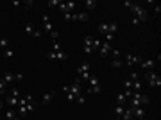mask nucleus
I'll use <instances>...</instances> for the list:
<instances>
[{"label":"nucleus","mask_w":161,"mask_h":120,"mask_svg":"<svg viewBox=\"0 0 161 120\" xmlns=\"http://www.w3.org/2000/svg\"><path fill=\"white\" fill-rule=\"evenodd\" d=\"M124 5H125L129 11H133L134 18H138L142 23L149 20V13L145 11V7H142V5H138V4H134V2H129V0H125V2H124Z\"/></svg>","instance_id":"obj_2"},{"label":"nucleus","mask_w":161,"mask_h":120,"mask_svg":"<svg viewBox=\"0 0 161 120\" xmlns=\"http://www.w3.org/2000/svg\"><path fill=\"white\" fill-rule=\"evenodd\" d=\"M138 65H140V68L145 72V70H152V68L156 66V61H154V59H142Z\"/></svg>","instance_id":"obj_8"},{"label":"nucleus","mask_w":161,"mask_h":120,"mask_svg":"<svg viewBox=\"0 0 161 120\" xmlns=\"http://www.w3.org/2000/svg\"><path fill=\"white\" fill-rule=\"evenodd\" d=\"M149 102H151V99H149L147 95H142L140 92H133V95L129 97L131 108H140V106H145V104H149Z\"/></svg>","instance_id":"obj_3"},{"label":"nucleus","mask_w":161,"mask_h":120,"mask_svg":"<svg viewBox=\"0 0 161 120\" xmlns=\"http://www.w3.org/2000/svg\"><path fill=\"white\" fill-rule=\"evenodd\" d=\"M118 31V25H116V22H111V23H108V34H115Z\"/></svg>","instance_id":"obj_18"},{"label":"nucleus","mask_w":161,"mask_h":120,"mask_svg":"<svg viewBox=\"0 0 161 120\" xmlns=\"http://www.w3.org/2000/svg\"><path fill=\"white\" fill-rule=\"evenodd\" d=\"M50 40H52V43H54V41H59V32H57V31H52V32H50Z\"/></svg>","instance_id":"obj_33"},{"label":"nucleus","mask_w":161,"mask_h":120,"mask_svg":"<svg viewBox=\"0 0 161 120\" xmlns=\"http://www.w3.org/2000/svg\"><path fill=\"white\" fill-rule=\"evenodd\" d=\"M14 119V110L13 108H7L5 110V120H13Z\"/></svg>","instance_id":"obj_24"},{"label":"nucleus","mask_w":161,"mask_h":120,"mask_svg":"<svg viewBox=\"0 0 161 120\" xmlns=\"http://www.w3.org/2000/svg\"><path fill=\"white\" fill-rule=\"evenodd\" d=\"M124 86H125V90H133V81H131V79H127V81L124 83Z\"/></svg>","instance_id":"obj_37"},{"label":"nucleus","mask_w":161,"mask_h":120,"mask_svg":"<svg viewBox=\"0 0 161 120\" xmlns=\"http://www.w3.org/2000/svg\"><path fill=\"white\" fill-rule=\"evenodd\" d=\"M140 23H142V22H140L138 18H134V16H133V25H140Z\"/></svg>","instance_id":"obj_45"},{"label":"nucleus","mask_w":161,"mask_h":120,"mask_svg":"<svg viewBox=\"0 0 161 120\" xmlns=\"http://www.w3.org/2000/svg\"><path fill=\"white\" fill-rule=\"evenodd\" d=\"M59 50H63L61 43H59V41H54V43H52V52H59Z\"/></svg>","instance_id":"obj_27"},{"label":"nucleus","mask_w":161,"mask_h":120,"mask_svg":"<svg viewBox=\"0 0 161 120\" xmlns=\"http://www.w3.org/2000/svg\"><path fill=\"white\" fill-rule=\"evenodd\" d=\"M14 79H16V81H22V79H23V74H14Z\"/></svg>","instance_id":"obj_43"},{"label":"nucleus","mask_w":161,"mask_h":120,"mask_svg":"<svg viewBox=\"0 0 161 120\" xmlns=\"http://www.w3.org/2000/svg\"><path fill=\"white\" fill-rule=\"evenodd\" d=\"M109 54H111V56H113V59H120V56H122V54H120V50H118V48H111V52H109Z\"/></svg>","instance_id":"obj_28"},{"label":"nucleus","mask_w":161,"mask_h":120,"mask_svg":"<svg viewBox=\"0 0 161 120\" xmlns=\"http://www.w3.org/2000/svg\"><path fill=\"white\" fill-rule=\"evenodd\" d=\"M13 120H20V117H14V119H13Z\"/></svg>","instance_id":"obj_48"},{"label":"nucleus","mask_w":161,"mask_h":120,"mask_svg":"<svg viewBox=\"0 0 161 120\" xmlns=\"http://www.w3.org/2000/svg\"><path fill=\"white\" fill-rule=\"evenodd\" d=\"M2 79H4V81L9 84V83H13V81H14V74H11V72H5V74L2 75Z\"/></svg>","instance_id":"obj_20"},{"label":"nucleus","mask_w":161,"mask_h":120,"mask_svg":"<svg viewBox=\"0 0 161 120\" xmlns=\"http://www.w3.org/2000/svg\"><path fill=\"white\" fill-rule=\"evenodd\" d=\"M23 5H25L27 9H30V7L34 5V0H25V2H23Z\"/></svg>","instance_id":"obj_39"},{"label":"nucleus","mask_w":161,"mask_h":120,"mask_svg":"<svg viewBox=\"0 0 161 120\" xmlns=\"http://www.w3.org/2000/svg\"><path fill=\"white\" fill-rule=\"evenodd\" d=\"M0 48H9V38H0Z\"/></svg>","instance_id":"obj_25"},{"label":"nucleus","mask_w":161,"mask_h":120,"mask_svg":"<svg viewBox=\"0 0 161 120\" xmlns=\"http://www.w3.org/2000/svg\"><path fill=\"white\" fill-rule=\"evenodd\" d=\"M13 56H14V52H13L11 48H5V50H4V57H5V59H11Z\"/></svg>","instance_id":"obj_34"},{"label":"nucleus","mask_w":161,"mask_h":120,"mask_svg":"<svg viewBox=\"0 0 161 120\" xmlns=\"http://www.w3.org/2000/svg\"><path fill=\"white\" fill-rule=\"evenodd\" d=\"M154 9H156V13H161V5H160V4H156V7H154Z\"/></svg>","instance_id":"obj_46"},{"label":"nucleus","mask_w":161,"mask_h":120,"mask_svg":"<svg viewBox=\"0 0 161 120\" xmlns=\"http://www.w3.org/2000/svg\"><path fill=\"white\" fill-rule=\"evenodd\" d=\"M47 7H59V0H48Z\"/></svg>","instance_id":"obj_35"},{"label":"nucleus","mask_w":161,"mask_h":120,"mask_svg":"<svg viewBox=\"0 0 161 120\" xmlns=\"http://www.w3.org/2000/svg\"><path fill=\"white\" fill-rule=\"evenodd\" d=\"M143 77H145V81H147V84L151 88H160L161 86V77L154 70H145L143 72Z\"/></svg>","instance_id":"obj_4"},{"label":"nucleus","mask_w":161,"mask_h":120,"mask_svg":"<svg viewBox=\"0 0 161 120\" xmlns=\"http://www.w3.org/2000/svg\"><path fill=\"white\" fill-rule=\"evenodd\" d=\"M34 31H36V29H34L30 23H27V25H25V32H27L29 36H32V34H34Z\"/></svg>","instance_id":"obj_32"},{"label":"nucleus","mask_w":161,"mask_h":120,"mask_svg":"<svg viewBox=\"0 0 161 120\" xmlns=\"http://www.w3.org/2000/svg\"><path fill=\"white\" fill-rule=\"evenodd\" d=\"M75 101H77V102H79V104H84V97H82V95H79V97H77V99H75Z\"/></svg>","instance_id":"obj_44"},{"label":"nucleus","mask_w":161,"mask_h":120,"mask_svg":"<svg viewBox=\"0 0 161 120\" xmlns=\"http://www.w3.org/2000/svg\"><path fill=\"white\" fill-rule=\"evenodd\" d=\"M140 61H142V57H140V56L127 54V56H125V63H124V65H127V66H133V65H136V63H140Z\"/></svg>","instance_id":"obj_9"},{"label":"nucleus","mask_w":161,"mask_h":120,"mask_svg":"<svg viewBox=\"0 0 161 120\" xmlns=\"http://www.w3.org/2000/svg\"><path fill=\"white\" fill-rule=\"evenodd\" d=\"M63 92L66 93V99H68L70 102H73L79 95H82V81H81L79 77H75V81H73L72 84H65V86H63Z\"/></svg>","instance_id":"obj_1"},{"label":"nucleus","mask_w":161,"mask_h":120,"mask_svg":"<svg viewBox=\"0 0 161 120\" xmlns=\"http://www.w3.org/2000/svg\"><path fill=\"white\" fill-rule=\"evenodd\" d=\"M4 93H7V83L0 77V95H4Z\"/></svg>","instance_id":"obj_23"},{"label":"nucleus","mask_w":161,"mask_h":120,"mask_svg":"<svg viewBox=\"0 0 161 120\" xmlns=\"http://www.w3.org/2000/svg\"><path fill=\"white\" fill-rule=\"evenodd\" d=\"M41 34H43L41 31H34V34H32V38H41Z\"/></svg>","instance_id":"obj_42"},{"label":"nucleus","mask_w":161,"mask_h":120,"mask_svg":"<svg viewBox=\"0 0 161 120\" xmlns=\"http://www.w3.org/2000/svg\"><path fill=\"white\" fill-rule=\"evenodd\" d=\"M100 92H102V86H100V84H97V86H88V93L97 95V93H100Z\"/></svg>","instance_id":"obj_19"},{"label":"nucleus","mask_w":161,"mask_h":120,"mask_svg":"<svg viewBox=\"0 0 161 120\" xmlns=\"http://www.w3.org/2000/svg\"><path fill=\"white\" fill-rule=\"evenodd\" d=\"M99 32L100 34H108V23H100L99 25Z\"/></svg>","instance_id":"obj_31"},{"label":"nucleus","mask_w":161,"mask_h":120,"mask_svg":"<svg viewBox=\"0 0 161 120\" xmlns=\"http://www.w3.org/2000/svg\"><path fill=\"white\" fill-rule=\"evenodd\" d=\"M63 18H65L66 22H70V18H72V13H63Z\"/></svg>","instance_id":"obj_41"},{"label":"nucleus","mask_w":161,"mask_h":120,"mask_svg":"<svg viewBox=\"0 0 161 120\" xmlns=\"http://www.w3.org/2000/svg\"><path fill=\"white\" fill-rule=\"evenodd\" d=\"M129 79H131V81H138V79H140V75H138L136 72H131V77H129Z\"/></svg>","instance_id":"obj_40"},{"label":"nucleus","mask_w":161,"mask_h":120,"mask_svg":"<svg viewBox=\"0 0 161 120\" xmlns=\"http://www.w3.org/2000/svg\"><path fill=\"white\" fill-rule=\"evenodd\" d=\"M56 59H57V61H66V59H68V52H66V50L56 52Z\"/></svg>","instance_id":"obj_15"},{"label":"nucleus","mask_w":161,"mask_h":120,"mask_svg":"<svg viewBox=\"0 0 161 120\" xmlns=\"http://www.w3.org/2000/svg\"><path fill=\"white\" fill-rule=\"evenodd\" d=\"M97 7V0H86V9H95Z\"/></svg>","instance_id":"obj_26"},{"label":"nucleus","mask_w":161,"mask_h":120,"mask_svg":"<svg viewBox=\"0 0 161 120\" xmlns=\"http://www.w3.org/2000/svg\"><path fill=\"white\" fill-rule=\"evenodd\" d=\"M75 22H88V13H86V11L77 13V14H75Z\"/></svg>","instance_id":"obj_16"},{"label":"nucleus","mask_w":161,"mask_h":120,"mask_svg":"<svg viewBox=\"0 0 161 120\" xmlns=\"http://www.w3.org/2000/svg\"><path fill=\"white\" fill-rule=\"evenodd\" d=\"M18 99H20V97H18ZM18 99H16V97H11V95H9L5 102H7V106H9V108H16V106H18Z\"/></svg>","instance_id":"obj_17"},{"label":"nucleus","mask_w":161,"mask_h":120,"mask_svg":"<svg viewBox=\"0 0 161 120\" xmlns=\"http://www.w3.org/2000/svg\"><path fill=\"white\" fill-rule=\"evenodd\" d=\"M90 68H91V65L88 63V61H84L79 68H77V75H81V74H86V72H90Z\"/></svg>","instance_id":"obj_14"},{"label":"nucleus","mask_w":161,"mask_h":120,"mask_svg":"<svg viewBox=\"0 0 161 120\" xmlns=\"http://www.w3.org/2000/svg\"><path fill=\"white\" fill-rule=\"evenodd\" d=\"M2 106H4V102H2V101H0V110H2Z\"/></svg>","instance_id":"obj_47"},{"label":"nucleus","mask_w":161,"mask_h":120,"mask_svg":"<svg viewBox=\"0 0 161 120\" xmlns=\"http://www.w3.org/2000/svg\"><path fill=\"white\" fill-rule=\"evenodd\" d=\"M111 66H113V68H120V66H124V61H122V59H113Z\"/></svg>","instance_id":"obj_29"},{"label":"nucleus","mask_w":161,"mask_h":120,"mask_svg":"<svg viewBox=\"0 0 161 120\" xmlns=\"http://www.w3.org/2000/svg\"><path fill=\"white\" fill-rule=\"evenodd\" d=\"M34 110H36L34 102H30V104H25V106H18V117L22 119V117H25L27 113H32Z\"/></svg>","instance_id":"obj_5"},{"label":"nucleus","mask_w":161,"mask_h":120,"mask_svg":"<svg viewBox=\"0 0 161 120\" xmlns=\"http://www.w3.org/2000/svg\"><path fill=\"white\" fill-rule=\"evenodd\" d=\"M56 93H57V92H54V90H52V92H47V93L43 95V106H48V104L52 102V99L56 97Z\"/></svg>","instance_id":"obj_11"},{"label":"nucleus","mask_w":161,"mask_h":120,"mask_svg":"<svg viewBox=\"0 0 161 120\" xmlns=\"http://www.w3.org/2000/svg\"><path fill=\"white\" fill-rule=\"evenodd\" d=\"M99 48H100V40L93 38V50H99Z\"/></svg>","instance_id":"obj_36"},{"label":"nucleus","mask_w":161,"mask_h":120,"mask_svg":"<svg viewBox=\"0 0 161 120\" xmlns=\"http://www.w3.org/2000/svg\"><path fill=\"white\" fill-rule=\"evenodd\" d=\"M131 119H133V108L129 106V110L124 111V115H122V119L120 120H131Z\"/></svg>","instance_id":"obj_22"},{"label":"nucleus","mask_w":161,"mask_h":120,"mask_svg":"<svg viewBox=\"0 0 161 120\" xmlns=\"http://www.w3.org/2000/svg\"><path fill=\"white\" fill-rule=\"evenodd\" d=\"M43 25H45V31H47L48 34L54 31V27H52V23H50V18H48V14H43Z\"/></svg>","instance_id":"obj_12"},{"label":"nucleus","mask_w":161,"mask_h":120,"mask_svg":"<svg viewBox=\"0 0 161 120\" xmlns=\"http://www.w3.org/2000/svg\"><path fill=\"white\" fill-rule=\"evenodd\" d=\"M0 77H2V75H0Z\"/></svg>","instance_id":"obj_49"},{"label":"nucleus","mask_w":161,"mask_h":120,"mask_svg":"<svg viewBox=\"0 0 161 120\" xmlns=\"http://www.w3.org/2000/svg\"><path fill=\"white\" fill-rule=\"evenodd\" d=\"M73 7H75V2H59V11H61V14L63 13H72L73 11Z\"/></svg>","instance_id":"obj_6"},{"label":"nucleus","mask_w":161,"mask_h":120,"mask_svg":"<svg viewBox=\"0 0 161 120\" xmlns=\"http://www.w3.org/2000/svg\"><path fill=\"white\" fill-rule=\"evenodd\" d=\"M133 117H136L138 120H142L145 117V110L140 106V108H133Z\"/></svg>","instance_id":"obj_13"},{"label":"nucleus","mask_w":161,"mask_h":120,"mask_svg":"<svg viewBox=\"0 0 161 120\" xmlns=\"http://www.w3.org/2000/svg\"><path fill=\"white\" fill-rule=\"evenodd\" d=\"M86 54H91L93 52V36L91 34H86V38H84V48H82Z\"/></svg>","instance_id":"obj_7"},{"label":"nucleus","mask_w":161,"mask_h":120,"mask_svg":"<svg viewBox=\"0 0 161 120\" xmlns=\"http://www.w3.org/2000/svg\"><path fill=\"white\" fill-rule=\"evenodd\" d=\"M88 83H90V86H97V84H100L99 79H97V75H91V77L88 79Z\"/></svg>","instance_id":"obj_30"},{"label":"nucleus","mask_w":161,"mask_h":120,"mask_svg":"<svg viewBox=\"0 0 161 120\" xmlns=\"http://www.w3.org/2000/svg\"><path fill=\"white\" fill-rule=\"evenodd\" d=\"M99 52H100V56H102V57H106V56L111 52V43H109V41H104V43H100V48H99Z\"/></svg>","instance_id":"obj_10"},{"label":"nucleus","mask_w":161,"mask_h":120,"mask_svg":"<svg viewBox=\"0 0 161 120\" xmlns=\"http://www.w3.org/2000/svg\"><path fill=\"white\" fill-rule=\"evenodd\" d=\"M124 111H125V108H124V106H118V104H116V108H115V117H116V119H122Z\"/></svg>","instance_id":"obj_21"},{"label":"nucleus","mask_w":161,"mask_h":120,"mask_svg":"<svg viewBox=\"0 0 161 120\" xmlns=\"http://www.w3.org/2000/svg\"><path fill=\"white\" fill-rule=\"evenodd\" d=\"M11 97H16V99H18V97H20V90H18V88H13V90H11Z\"/></svg>","instance_id":"obj_38"}]
</instances>
